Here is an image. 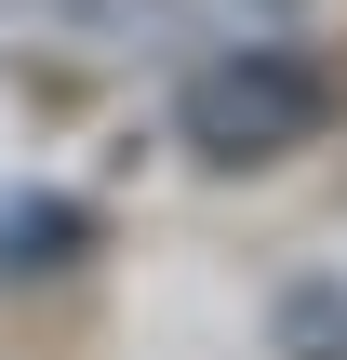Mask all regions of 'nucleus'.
Segmentation results:
<instances>
[{
	"instance_id": "f03ea898",
	"label": "nucleus",
	"mask_w": 347,
	"mask_h": 360,
	"mask_svg": "<svg viewBox=\"0 0 347 360\" xmlns=\"http://www.w3.org/2000/svg\"><path fill=\"white\" fill-rule=\"evenodd\" d=\"M160 40H174V0H0V53L13 67L94 80V67H134Z\"/></svg>"
},
{
	"instance_id": "f257e3e1",
	"label": "nucleus",
	"mask_w": 347,
	"mask_h": 360,
	"mask_svg": "<svg viewBox=\"0 0 347 360\" xmlns=\"http://www.w3.org/2000/svg\"><path fill=\"white\" fill-rule=\"evenodd\" d=\"M321 67L308 53H281V40H241V53H214V67H187V94H174V134L214 160V174H254V160H294L308 134H321Z\"/></svg>"
},
{
	"instance_id": "7ed1b4c3",
	"label": "nucleus",
	"mask_w": 347,
	"mask_h": 360,
	"mask_svg": "<svg viewBox=\"0 0 347 360\" xmlns=\"http://www.w3.org/2000/svg\"><path fill=\"white\" fill-rule=\"evenodd\" d=\"M94 240V214L80 200H0V281H40V267H67Z\"/></svg>"
}]
</instances>
